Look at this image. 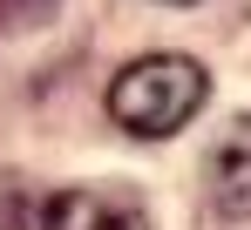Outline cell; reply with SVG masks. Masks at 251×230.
<instances>
[{
    "instance_id": "cell-1",
    "label": "cell",
    "mask_w": 251,
    "mask_h": 230,
    "mask_svg": "<svg viewBox=\"0 0 251 230\" xmlns=\"http://www.w3.org/2000/svg\"><path fill=\"white\" fill-rule=\"evenodd\" d=\"M204 102H210V75L190 54H143V61H129L123 75L109 81V115L129 136H143V142L176 136Z\"/></svg>"
},
{
    "instance_id": "cell-2",
    "label": "cell",
    "mask_w": 251,
    "mask_h": 230,
    "mask_svg": "<svg viewBox=\"0 0 251 230\" xmlns=\"http://www.w3.org/2000/svg\"><path fill=\"white\" fill-rule=\"evenodd\" d=\"M27 230H150V203L123 183H82L41 196Z\"/></svg>"
},
{
    "instance_id": "cell-3",
    "label": "cell",
    "mask_w": 251,
    "mask_h": 230,
    "mask_svg": "<svg viewBox=\"0 0 251 230\" xmlns=\"http://www.w3.org/2000/svg\"><path fill=\"white\" fill-rule=\"evenodd\" d=\"M204 196L224 224H251V115L224 129V142L204 162Z\"/></svg>"
},
{
    "instance_id": "cell-4",
    "label": "cell",
    "mask_w": 251,
    "mask_h": 230,
    "mask_svg": "<svg viewBox=\"0 0 251 230\" xmlns=\"http://www.w3.org/2000/svg\"><path fill=\"white\" fill-rule=\"evenodd\" d=\"M54 0H0V27H21V21H41Z\"/></svg>"
},
{
    "instance_id": "cell-5",
    "label": "cell",
    "mask_w": 251,
    "mask_h": 230,
    "mask_svg": "<svg viewBox=\"0 0 251 230\" xmlns=\"http://www.w3.org/2000/svg\"><path fill=\"white\" fill-rule=\"evenodd\" d=\"M170 7H190V0H170Z\"/></svg>"
}]
</instances>
